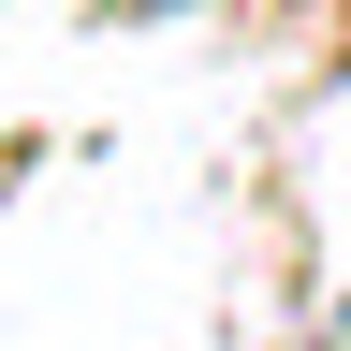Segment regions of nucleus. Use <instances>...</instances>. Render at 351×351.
Segmentation results:
<instances>
[{
	"label": "nucleus",
	"mask_w": 351,
	"mask_h": 351,
	"mask_svg": "<svg viewBox=\"0 0 351 351\" xmlns=\"http://www.w3.org/2000/svg\"><path fill=\"white\" fill-rule=\"evenodd\" d=\"M103 15H191V0H103Z\"/></svg>",
	"instance_id": "obj_1"
}]
</instances>
